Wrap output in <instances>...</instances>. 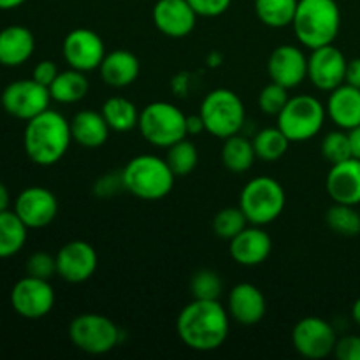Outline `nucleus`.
Wrapping results in <instances>:
<instances>
[{
  "label": "nucleus",
  "instance_id": "obj_45",
  "mask_svg": "<svg viewBox=\"0 0 360 360\" xmlns=\"http://www.w3.org/2000/svg\"><path fill=\"white\" fill-rule=\"evenodd\" d=\"M186 132H188V136L206 132V129H204V122H202V118H200V115L186 116Z\"/></svg>",
  "mask_w": 360,
  "mask_h": 360
},
{
  "label": "nucleus",
  "instance_id": "obj_33",
  "mask_svg": "<svg viewBox=\"0 0 360 360\" xmlns=\"http://www.w3.org/2000/svg\"><path fill=\"white\" fill-rule=\"evenodd\" d=\"M165 150H167L165 162L171 167V171L174 172L176 178H179V176H188L197 167V164H199V153H197L195 144L186 139V137L178 141V143L171 144Z\"/></svg>",
  "mask_w": 360,
  "mask_h": 360
},
{
  "label": "nucleus",
  "instance_id": "obj_6",
  "mask_svg": "<svg viewBox=\"0 0 360 360\" xmlns=\"http://www.w3.org/2000/svg\"><path fill=\"white\" fill-rule=\"evenodd\" d=\"M204 129L218 139H227L241 132L246 120L245 104L236 91L217 88L204 97L199 111Z\"/></svg>",
  "mask_w": 360,
  "mask_h": 360
},
{
  "label": "nucleus",
  "instance_id": "obj_18",
  "mask_svg": "<svg viewBox=\"0 0 360 360\" xmlns=\"http://www.w3.org/2000/svg\"><path fill=\"white\" fill-rule=\"evenodd\" d=\"M151 16L157 30L171 39H183L192 34L199 18L188 0H157Z\"/></svg>",
  "mask_w": 360,
  "mask_h": 360
},
{
  "label": "nucleus",
  "instance_id": "obj_20",
  "mask_svg": "<svg viewBox=\"0 0 360 360\" xmlns=\"http://www.w3.org/2000/svg\"><path fill=\"white\" fill-rule=\"evenodd\" d=\"M227 311L229 316L241 326H255L266 316V297L255 285L238 283L229 292Z\"/></svg>",
  "mask_w": 360,
  "mask_h": 360
},
{
  "label": "nucleus",
  "instance_id": "obj_43",
  "mask_svg": "<svg viewBox=\"0 0 360 360\" xmlns=\"http://www.w3.org/2000/svg\"><path fill=\"white\" fill-rule=\"evenodd\" d=\"M345 83L352 84V86L355 88H360V58H354L348 62Z\"/></svg>",
  "mask_w": 360,
  "mask_h": 360
},
{
  "label": "nucleus",
  "instance_id": "obj_10",
  "mask_svg": "<svg viewBox=\"0 0 360 360\" xmlns=\"http://www.w3.org/2000/svg\"><path fill=\"white\" fill-rule=\"evenodd\" d=\"M0 102H2L4 111L9 112L14 118L28 122L49 109L51 95H49L48 86L30 77V79H18L7 84L2 91Z\"/></svg>",
  "mask_w": 360,
  "mask_h": 360
},
{
  "label": "nucleus",
  "instance_id": "obj_32",
  "mask_svg": "<svg viewBox=\"0 0 360 360\" xmlns=\"http://www.w3.org/2000/svg\"><path fill=\"white\" fill-rule=\"evenodd\" d=\"M326 224L334 234L343 238H355L360 234V213L348 204L334 202V206L327 210Z\"/></svg>",
  "mask_w": 360,
  "mask_h": 360
},
{
  "label": "nucleus",
  "instance_id": "obj_39",
  "mask_svg": "<svg viewBox=\"0 0 360 360\" xmlns=\"http://www.w3.org/2000/svg\"><path fill=\"white\" fill-rule=\"evenodd\" d=\"M125 192V185H123V176L120 172H108V174L101 176L94 185V193L102 199L108 197H115L118 193Z\"/></svg>",
  "mask_w": 360,
  "mask_h": 360
},
{
  "label": "nucleus",
  "instance_id": "obj_4",
  "mask_svg": "<svg viewBox=\"0 0 360 360\" xmlns=\"http://www.w3.org/2000/svg\"><path fill=\"white\" fill-rule=\"evenodd\" d=\"M125 192L143 200H160L174 186V172L165 158L157 155H137L122 171Z\"/></svg>",
  "mask_w": 360,
  "mask_h": 360
},
{
  "label": "nucleus",
  "instance_id": "obj_37",
  "mask_svg": "<svg viewBox=\"0 0 360 360\" xmlns=\"http://www.w3.org/2000/svg\"><path fill=\"white\" fill-rule=\"evenodd\" d=\"M288 90L281 84L273 83L271 81L267 86H264L259 94V108L260 111L266 112L269 116H278L281 109L287 105L288 102Z\"/></svg>",
  "mask_w": 360,
  "mask_h": 360
},
{
  "label": "nucleus",
  "instance_id": "obj_9",
  "mask_svg": "<svg viewBox=\"0 0 360 360\" xmlns=\"http://www.w3.org/2000/svg\"><path fill=\"white\" fill-rule=\"evenodd\" d=\"M122 330L111 319L98 313H83L69 323V340L77 350L90 355H104L115 350Z\"/></svg>",
  "mask_w": 360,
  "mask_h": 360
},
{
  "label": "nucleus",
  "instance_id": "obj_19",
  "mask_svg": "<svg viewBox=\"0 0 360 360\" xmlns=\"http://www.w3.org/2000/svg\"><path fill=\"white\" fill-rule=\"evenodd\" d=\"M273 252V239L260 225H246L229 241V253L239 266L255 267L266 262Z\"/></svg>",
  "mask_w": 360,
  "mask_h": 360
},
{
  "label": "nucleus",
  "instance_id": "obj_35",
  "mask_svg": "<svg viewBox=\"0 0 360 360\" xmlns=\"http://www.w3.org/2000/svg\"><path fill=\"white\" fill-rule=\"evenodd\" d=\"M246 225H248V220L241 207H224L213 218V232L217 238L225 239V241H231Z\"/></svg>",
  "mask_w": 360,
  "mask_h": 360
},
{
  "label": "nucleus",
  "instance_id": "obj_14",
  "mask_svg": "<svg viewBox=\"0 0 360 360\" xmlns=\"http://www.w3.org/2000/svg\"><path fill=\"white\" fill-rule=\"evenodd\" d=\"M56 274L67 283H84L95 274L98 266L97 250L86 241L65 243L56 253Z\"/></svg>",
  "mask_w": 360,
  "mask_h": 360
},
{
  "label": "nucleus",
  "instance_id": "obj_23",
  "mask_svg": "<svg viewBox=\"0 0 360 360\" xmlns=\"http://www.w3.org/2000/svg\"><path fill=\"white\" fill-rule=\"evenodd\" d=\"M35 37L32 30L21 25H11L0 30V65L20 67L32 58Z\"/></svg>",
  "mask_w": 360,
  "mask_h": 360
},
{
  "label": "nucleus",
  "instance_id": "obj_28",
  "mask_svg": "<svg viewBox=\"0 0 360 360\" xmlns=\"http://www.w3.org/2000/svg\"><path fill=\"white\" fill-rule=\"evenodd\" d=\"M102 116L112 132H130L139 123V109L125 97H111L102 105Z\"/></svg>",
  "mask_w": 360,
  "mask_h": 360
},
{
  "label": "nucleus",
  "instance_id": "obj_21",
  "mask_svg": "<svg viewBox=\"0 0 360 360\" xmlns=\"http://www.w3.org/2000/svg\"><path fill=\"white\" fill-rule=\"evenodd\" d=\"M326 188L330 199L338 204L357 206L360 204V160L348 158L330 165L326 179Z\"/></svg>",
  "mask_w": 360,
  "mask_h": 360
},
{
  "label": "nucleus",
  "instance_id": "obj_13",
  "mask_svg": "<svg viewBox=\"0 0 360 360\" xmlns=\"http://www.w3.org/2000/svg\"><path fill=\"white\" fill-rule=\"evenodd\" d=\"M62 55L70 69L91 72L101 67L105 56V44L97 32L90 28H74L63 39Z\"/></svg>",
  "mask_w": 360,
  "mask_h": 360
},
{
  "label": "nucleus",
  "instance_id": "obj_12",
  "mask_svg": "<svg viewBox=\"0 0 360 360\" xmlns=\"http://www.w3.org/2000/svg\"><path fill=\"white\" fill-rule=\"evenodd\" d=\"M55 290L49 280L25 276L14 283L11 290V306L27 320H39L49 315L55 306Z\"/></svg>",
  "mask_w": 360,
  "mask_h": 360
},
{
  "label": "nucleus",
  "instance_id": "obj_7",
  "mask_svg": "<svg viewBox=\"0 0 360 360\" xmlns=\"http://www.w3.org/2000/svg\"><path fill=\"white\" fill-rule=\"evenodd\" d=\"M137 127L141 136L157 148H169L188 137L186 115L171 102L157 101L144 105L139 112Z\"/></svg>",
  "mask_w": 360,
  "mask_h": 360
},
{
  "label": "nucleus",
  "instance_id": "obj_24",
  "mask_svg": "<svg viewBox=\"0 0 360 360\" xmlns=\"http://www.w3.org/2000/svg\"><path fill=\"white\" fill-rule=\"evenodd\" d=\"M98 72L108 86L125 88L139 77L141 62L129 49H115L111 53H105Z\"/></svg>",
  "mask_w": 360,
  "mask_h": 360
},
{
  "label": "nucleus",
  "instance_id": "obj_38",
  "mask_svg": "<svg viewBox=\"0 0 360 360\" xmlns=\"http://www.w3.org/2000/svg\"><path fill=\"white\" fill-rule=\"evenodd\" d=\"M27 274L41 280H51L56 274V257L46 252H35L27 260Z\"/></svg>",
  "mask_w": 360,
  "mask_h": 360
},
{
  "label": "nucleus",
  "instance_id": "obj_36",
  "mask_svg": "<svg viewBox=\"0 0 360 360\" xmlns=\"http://www.w3.org/2000/svg\"><path fill=\"white\" fill-rule=\"evenodd\" d=\"M320 150H322L323 158H326L330 165L340 164V162L352 158V148L350 139H348V132H345L343 129L329 132L323 137Z\"/></svg>",
  "mask_w": 360,
  "mask_h": 360
},
{
  "label": "nucleus",
  "instance_id": "obj_30",
  "mask_svg": "<svg viewBox=\"0 0 360 360\" xmlns=\"http://www.w3.org/2000/svg\"><path fill=\"white\" fill-rule=\"evenodd\" d=\"M299 0H255L257 18L269 28L290 27Z\"/></svg>",
  "mask_w": 360,
  "mask_h": 360
},
{
  "label": "nucleus",
  "instance_id": "obj_48",
  "mask_svg": "<svg viewBox=\"0 0 360 360\" xmlns=\"http://www.w3.org/2000/svg\"><path fill=\"white\" fill-rule=\"evenodd\" d=\"M352 319H354L355 323L360 326V297L354 302V308H352Z\"/></svg>",
  "mask_w": 360,
  "mask_h": 360
},
{
  "label": "nucleus",
  "instance_id": "obj_3",
  "mask_svg": "<svg viewBox=\"0 0 360 360\" xmlns=\"http://www.w3.org/2000/svg\"><path fill=\"white\" fill-rule=\"evenodd\" d=\"M292 27L308 49L333 44L341 28L340 6L336 0H299Z\"/></svg>",
  "mask_w": 360,
  "mask_h": 360
},
{
  "label": "nucleus",
  "instance_id": "obj_26",
  "mask_svg": "<svg viewBox=\"0 0 360 360\" xmlns=\"http://www.w3.org/2000/svg\"><path fill=\"white\" fill-rule=\"evenodd\" d=\"M90 90V83L86 79V72L76 69H67L58 72L51 84H49V95L51 101L58 104H76L83 101Z\"/></svg>",
  "mask_w": 360,
  "mask_h": 360
},
{
  "label": "nucleus",
  "instance_id": "obj_1",
  "mask_svg": "<svg viewBox=\"0 0 360 360\" xmlns=\"http://www.w3.org/2000/svg\"><path fill=\"white\" fill-rule=\"evenodd\" d=\"M231 316L220 301L193 299L179 311L176 333L179 340L195 352L218 350L227 341Z\"/></svg>",
  "mask_w": 360,
  "mask_h": 360
},
{
  "label": "nucleus",
  "instance_id": "obj_27",
  "mask_svg": "<svg viewBox=\"0 0 360 360\" xmlns=\"http://www.w3.org/2000/svg\"><path fill=\"white\" fill-rule=\"evenodd\" d=\"M221 164L227 171L236 172V174H243V172L250 171L255 162V148L250 139H246L241 134H234V136L224 139L221 144Z\"/></svg>",
  "mask_w": 360,
  "mask_h": 360
},
{
  "label": "nucleus",
  "instance_id": "obj_5",
  "mask_svg": "<svg viewBox=\"0 0 360 360\" xmlns=\"http://www.w3.org/2000/svg\"><path fill=\"white\" fill-rule=\"evenodd\" d=\"M287 204L283 186L271 176L250 179L239 195V207L252 225H269L281 217Z\"/></svg>",
  "mask_w": 360,
  "mask_h": 360
},
{
  "label": "nucleus",
  "instance_id": "obj_31",
  "mask_svg": "<svg viewBox=\"0 0 360 360\" xmlns=\"http://www.w3.org/2000/svg\"><path fill=\"white\" fill-rule=\"evenodd\" d=\"M253 148H255L257 158L264 162H278L285 157L290 146V139L280 130V127H267L257 132L253 137Z\"/></svg>",
  "mask_w": 360,
  "mask_h": 360
},
{
  "label": "nucleus",
  "instance_id": "obj_46",
  "mask_svg": "<svg viewBox=\"0 0 360 360\" xmlns=\"http://www.w3.org/2000/svg\"><path fill=\"white\" fill-rule=\"evenodd\" d=\"M9 204H11L9 190H7V186L0 181V213L9 210Z\"/></svg>",
  "mask_w": 360,
  "mask_h": 360
},
{
  "label": "nucleus",
  "instance_id": "obj_16",
  "mask_svg": "<svg viewBox=\"0 0 360 360\" xmlns=\"http://www.w3.org/2000/svg\"><path fill=\"white\" fill-rule=\"evenodd\" d=\"M347 65L348 60L343 51L334 44L311 49V55L308 56V79L319 90L333 91L345 83Z\"/></svg>",
  "mask_w": 360,
  "mask_h": 360
},
{
  "label": "nucleus",
  "instance_id": "obj_40",
  "mask_svg": "<svg viewBox=\"0 0 360 360\" xmlns=\"http://www.w3.org/2000/svg\"><path fill=\"white\" fill-rule=\"evenodd\" d=\"M192 9L195 11L197 16L202 18H217L227 13L232 0H188Z\"/></svg>",
  "mask_w": 360,
  "mask_h": 360
},
{
  "label": "nucleus",
  "instance_id": "obj_29",
  "mask_svg": "<svg viewBox=\"0 0 360 360\" xmlns=\"http://www.w3.org/2000/svg\"><path fill=\"white\" fill-rule=\"evenodd\" d=\"M28 227L14 211L0 213V259H9L20 253L27 243Z\"/></svg>",
  "mask_w": 360,
  "mask_h": 360
},
{
  "label": "nucleus",
  "instance_id": "obj_15",
  "mask_svg": "<svg viewBox=\"0 0 360 360\" xmlns=\"http://www.w3.org/2000/svg\"><path fill=\"white\" fill-rule=\"evenodd\" d=\"M13 211L28 229H44L55 221L58 200L55 193L44 186H28L16 197Z\"/></svg>",
  "mask_w": 360,
  "mask_h": 360
},
{
  "label": "nucleus",
  "instance_id": "obj_11",
  "mask_svg": "<svg viewBox=\"0 0 360 360\" xmlns=\"http://www.w3.org/2000/svg\"><path fill=\"white\" fill-rule=\"evenodd\" d=\"M336 330L327 320L320 316H306L299 320L292 330V345L301 357L320 360L334 354Z\"/></svg>",
  "mask_w": 360,
  "mask_h": 360
},
{
  "label": "nucleus",
  "instance_id": "obj_17",
  "mask_svg": "<svg viewBox=\"0 0 360 360\" xmlns=\"http://www.w3.org/2000/svg\"><path fill=\"white\" fill-rule=\"evenodd\" d=\"M267 72L273 83L287 90L297 88L308 77V56L292 44H281L273 49L267 60Z\"/></svg>",
  "mask_w": 360,
  "mask_h": 360
},
{
  "label": "nucleus",
  "instance_id": "obj_25",
  "mask_svg": "<svg viewBox=\"0 0 360 360\" xmlns=\"http://www.w3.org/2000/svg\"><path fill=\"white\" fill-rule=\"evenodd\" d=\"M70 134H72V141H76L79 146L95 150V148L104 146L105 141L109 139L111 129L102 112L83 109L70 120Z\"/></svg>",
  "mask_w": 360,
  "mask_h": 360
},
{
  "label": "nucleus",
  "instance_id": "obj_47",
  "mask_svg": "<svg viewBox=\"0 0 360 360\" xmlns=\"http://www.w3.org/2000/svg\"><path fill=\"white\" fill-rule=\"evenodd\" d=\"M27 0H0V11H11L16 7L23 6Z\"/></svg>",
  "mask_w": 360,
  "mask_h": 360
},
{
  "label": "nucleus",
  "instance_id": "obj_8",
  "mask_svg": "<svg viewBox=\"0 0 360 360\" xmlns=\"http://www.w3.org/2000/svg\"><path fill=\"white\" fill-rule=\"evenodd\" d=\"M327 118V109L313 95H295L278 115V127L290 143H304L319 136Z\"/></svg>",
  "mask_w": 360,
  "mask_h": 360
},
{
  "label": "nucleus",
  "instance_id": "obj_34",
  "mask_svg": "<svg viewBox=\"0 0 360 360\" xmlns=\"http://www.w3.org/2000/svg\"><path fill=\"white\" fill-rule=\"evenodd\" d=\"M224 281L213 269H200L190 278V294L199 301H220Z\"/></svg>",
  "mask_w": 360,
  "mask_h": 360
},
{
  "label": "nucleus",
  "instance_id": "obj_42",
  "mask_svg": "<svg viewBox=\"0 0 360 360\" xmlns=\"http://www.w3.org/2000/svg\"><path fill=\"white\" fill-rule=\"evenodd\" d=\"M58 67L51 60H41L39 63H35L34 70H32V79H35L37 83L44 84L49 88V84L55 81V77L58 76Z\"/></svg>",
  "mask_w": 360,
  "mask_h": 360
},
{
  "label": "nucleus",
  "instance_id": "obj_22",
  "mask_svg": "<svg viewBox=\"0 0 360 360\" xmlns=\"http://www.w3.org/2000/svg\"><path fill=\"white\" fill-rule=\"evenodd\" d=\"M327 116L336 127L350 130L360 125V88L343 83L329 91L327 98Z\"/></svg>",
  "mask_w": 360,
  "mask_h": 360
},
{
  "label": "nucleus",
  "instance_id": "obj_2",
  "mask_svg": "<svg viewBox=\"0 0 360 360\" xmlns=\"http://www.w3.org/2000/svg\"><path fill=\"white\" fill-rule=\"evenodd\" d=\"M72 143L70 122L58 111L46 109L28 120L23 132V148L27 157L41 167L55 165L65 157Z\"/></svg>",
  "mask_w": 360,
  "mask_h": 360
},
{
  "label": "nucleus",
  "instance_id": "obj_44",
  "mask_svg": "<svg viewBox=\"0 0 360 360\" xmlns=\"http://www.w3.org/2000/svg\"><path fill=\"white\" fill-rule=\"evenodd\" d=\"M348 139H350V148H352V157L359 158L360 160V125L354 127V129L347 130Z\"/></svg>",
  "mask_w": 360,
  "mask_h": 360
},
{
  "label": "nucleus",
  "instance_id": "obj_41",
  "mask_svg": "<svg viewBox=\"0 0 360 360\" xmlns=\"http://www.w3.org/2000/svg\"><path fill=\"white\" fill-rule=\"evenodd\" d=\"M334 355L338 360H360V336H343L336 341Z\"/></svg>",
  "mask_w": 360,
  "mask_h": 360
}]
</instances>
